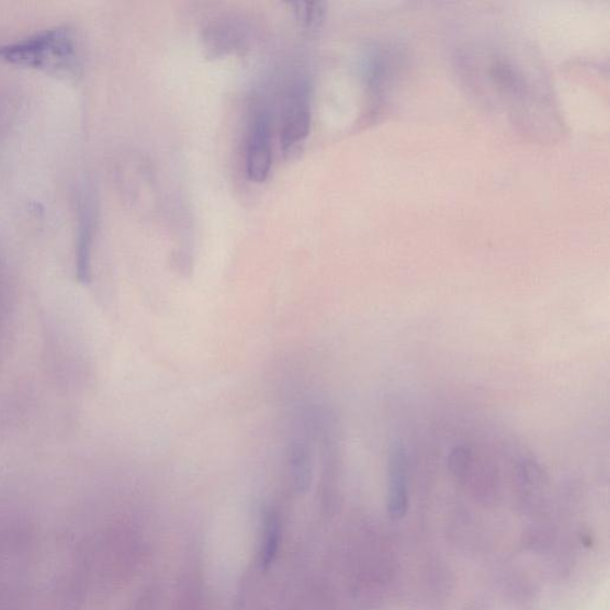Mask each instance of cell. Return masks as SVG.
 I'll return each instance as SVG.
<instances>
[{
    "mask_svg": "<svg viewBox=\"0 0 610 610\" xmlns=\"http://www.w3.org/2000/svg\"><path fill=\"white\" fill-rule=\"evenodd\" d=\"M0 63L46 74H76L80 65L77 33L72 26L57 25L0 45Z\"/></svg>",
    "mask_w": 610,
    "mask_h": 610,
    "instance_id": "cell-1",
    "label": "cell"
},
{
    "mask_svg": "<svg viewBox=\"0 0 610 610\" xmlns=\"http://www.w3.org/2000/svg\"><path fill=\"white\" fill-rule=\"evenodd\" d=\"M272 131L268 111H259L249 129L246 173L251 182L266 183L272 166Z\"/></svg>",
    "mask_w": 610,
    "mask_h": 610,
    "instance_id": "cell-2",
    "label": "cell"
},
{
    "mask_svg": "<svg viewBox=\"0 0 610 610\" xmlns=\"http://www.w3.org/2000/svg\"><path fill=\"white\" fill-rule=\"evenodd\" d=\"M76 201V269L78 280L81 283H88L91 280V255L97 228V207L89 190L79 191Z\"/></svg>",
    "mask_w": 610,
    "mask_h": 610,
    "instance_id": "cell-3",
    "label": "cell"
},
{
    "mask_svg": "<svg viewBox=\"0 0 610 610\" xmlns=\"http://www.w3.org/2000/svg\"><path fill=\"white\" fill-rule=\"evenodd\" d=\"M281 147L284 151L308 137L312 127L309 91L307 84L300 82L287 95Z\"/></svg>",
    "mask_w": 610,
    "mask_h": 610,
    "instance_id": "cell-4",
    "label": "cell"
},
{
    "mask_svg": "<svg viewBox=\"0 0 610 610\" xmlns=\"http://www.w3.org/2000/svg\"><path fill=\"white\" fill-rule=\"evenodd\" d=\"M407 474V449L400 441H395L387 460V509L395 518L404 517L408 508Z\"/></svg>",
    "mask_w": 610,
    "mask_h": 610,
    "instance_id": "cell-5",
    "label": "cell"
},
{
    "mask_svg": "<svg viewBox=\"0 0 610 610\" xmlns=\"http://www.w3.org/2000/svg\"><path fill=\"white\" fill-rule=\"evenodd\" d=\"M240 41L238 25L230 22L214 23L212 26L207 27L204 35L207 55L212 58L222 57V55L237 49Z\"/></svg>",
    "mask_w": 610,
    "mask_h": 610,
    "instance_id": "cell-6",
    "label": "cell"
},
{
    "mask_svg": "<svg viewBox=\"0 0 610 610\" xmlns=\"http://www.w3.org/2000/svg\"><path fill=\"white\" fill-rule=\"evenodd\" d=\"M295 9L298 20L308 27L309 31H317L323 25L325 19V4L324 3H291Z\"/></svg>",
    "mask_w": 610,
    "mask_h": 610,
    "instance_id": "cell-7",
    "label": "cell"
},
{
    "mask_svg": "<svg viewBox=\"0 0 610 610\" xmlns=\"http://www.w3.org/2000/svg\"><path fill=\"white\" fill-rule=\"evenodd\" d=\"M449 468L455 477H463L467 473L473 453L464 447L454 448L449 455Z\"/></svg>",
    "mask_w": 610,
    "mask_h": 610,
    "instance_id": "cell-8",
    "label": "cell"
}]
</instances>
